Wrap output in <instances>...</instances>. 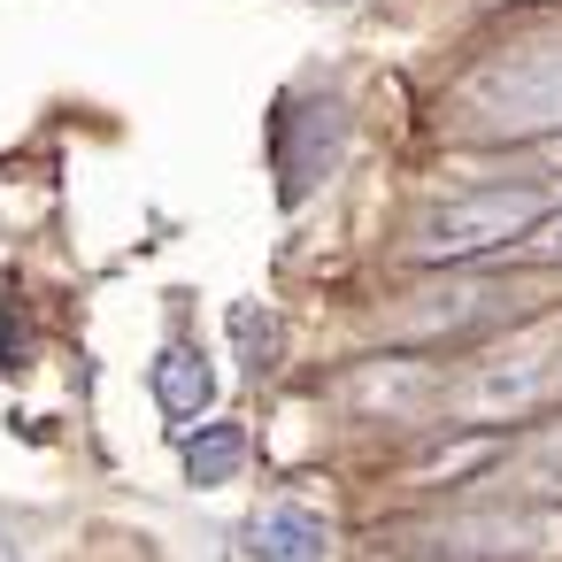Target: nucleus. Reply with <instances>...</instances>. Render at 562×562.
<instances>
[{
	"label": "nucleus",
	"instance_id": "f257e3e1",
	"mask_svg": "<svg viewBox=\"0 0 562 562\" xmlns=\"http://www.w3.org/2000/svg\"><path fill=\"white\" fill-rule=\"evenodd\" d=\"M462 132L470 139H539L562 132V32L516 40L462 86Z\"/></svg>",
	"mask_w": 562,
	"mask_h": 562
},
{
	"label": "nucleus",
	"instance_id": "f03ea898",
	"mask_svg": "<svg viewBox=\"0 0 562 562\" xmlns=\"http://www.w3.org/2000/svg\"><path fill=\"white\" fill-rule=\"evenodd\" d=\"M554 193L531 178V186H477V193H454V201H439L424 224H416V239H408V255L416 262H477V255H493V247H508V239H531L554 209H547Z\"/></svg>",
	"mask_w": 562,
	"mask_h": 562
},
{
	"label": "nucleus",
	"instance_id": "7ed1b4c3",
	"mask_svg": "<svg viewBox=\"0 0 562 562\" xmlns=\"http://www.w3.org/2000/svg\"><path fill=\"white\" fill-rule=\"evenodd\" d=\"M554 393V362L547 355H501V362H485L470 385H462V416H524V408H539Z\"/></svg>",
	"mask_w": 562,
	"mask_h": 562
},
{
	"label": "nucleus",
	"instance_id": "20e7f679",
	"mask_svg": "<svg viewBox=\"0 0 562 562\" xmlns=\"http://www.w3.org/2000/svg\"><path fill=\"white\" fill-rule=\"evenodd\" d=\"M239 547H247V562H331V524L301 501H278V508L247 516Z\"/></svg>",
	"mask_w": 562,
	"mask_h": 562
},
{
	"label": "nucleus",
	"instance_id": "39448f33",
	"mask_svg": "<svg viewBox=\"0 0 562 562\" xmlns=\"http://www.w3.org/2000/svg\"><path fill=\"white\" fill-rule=\"evenodd\" d=\"M155 401H162V416H201L209 401H216V378H209V362H201V347H162L155 355Z\"/></svg>",
	"mask_w": 562,
	"mask_h": 562
},
{
	"label": "nucleus",
	"instance_id": "423d86ee",
	"mask_svg": "<svg viewBox=\"0 0 562 562\" xmlns=\"http://www.w3.org/2000/svg\"><path fill=\"white\" fill-rule=\"evenodd\" d=\"M493 301H501V293H493L485 278H462V285H447V293L416 301V316H401L393 331H408V339H439V331H462V324H477Z\"/></svg>",
	"mask_w": 562,
	"mask_h": 562
},
{
	"label": "nucleus",
	"instance_id": "0eeeda50",
	"mask_svg": "<svg viewBox=\"0 0 562 562\" xmlns=\"http://www.w3.org/2000/svg\"><path fill=\"white\" fill-rule=\"evenodd\" d=\"M239 462H247V431H239V424L186 431V477H193V485H224Z\"/></svg>",
	"mask_w": 562,
	"mask_h": 562
},
{
	"label": "nucleus",
	"instance_id": "6e6552de",
	"mask_svg": "<svg viewBox=\"0 0 562 562\" xmlns=\"http://www.w3.org/2000/svg\"><path fill=\"white\" fill-rule=\"evenodd\" d=\"M232 347L247 355V370H270L278 362V316L270 308H232Z\"/></svg>",
	"mask_w": 562,
	"mask_h": 562
},
{
	"label": "nucleus",
	"instance_id": "1a4fd4ad",
	"mask_svg": "<svg viewBox=\"0 0 562 562\" xmlns=\"http://www.w3.org/2000/svg\"><path fill=\"white\" fill-rule=\"evenodd\" d=\"M524 477H531L539 493H562V439H547V447H531V462H524Z\"/></svg>",
	"mask_w": 562,
	"mask_h": 562
},
{
	"label": "nucleus",
	"instance_id": "9d476101",
	"mask_svg": "<svg viewBox=\"0 0 562 562\" xmlns=\"http://www.w3.org/2000/svg\"><path fill=\"white\" fill-rule=\"evenodd\" d=\"M531 255H539V262H562V209H554V216L531 232Z\"/></svg>",
	"mask_w": 562,
	"mask_h": 562
},
{
	"label": "nucleus",
	"instance_id": "9b49d317",
	"mask_svg": "<svg viewBox=\"0 0 562 562\" xmlns=\"http://www.w3.org/2000/svg\"><path fill=\"white\" fill-rule=\"evenodd\" d=\"M0 562H16V554H9V547H0Z\"/></svg>",
	"mask_w": 562,
	"mask_h": 562
}]
</instances>
